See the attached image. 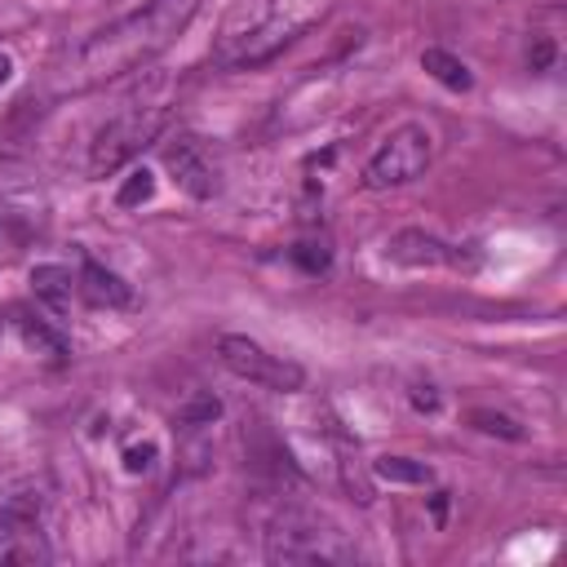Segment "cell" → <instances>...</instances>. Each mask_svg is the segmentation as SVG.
<instances>
[{"label":"cell","instance_id":"1","mask_svg":"<svg viewBox=\"0 0 567 567\" xmlns=\"http://www.w3.org/2000/svg\"><path fill=\"white\" fill-rule=\"evenodd\" d=\"M195 4L199 0H146L142 9H133V13L115 18L111 27L84 35L53 66V89L58 93H80V89H97L115 75H128V71L146 66L155 53H164L182 35Z\"/></svg>","mask_w":567,"mask_h":567},{"label":"cell","instance_id":"2","mask_svg":"<svg viewBox=\"0 0 567 567\" xmlns=\"http://www.w3.org/2000/svg\"><path fill=\"white\" fill-rule=\"evenodd\" d=\"M261 554L275 567H306V563L341 567V563H354L359 558L354 540L337 523H328L323 514H310V509H284V514H275V523L266 527Z\"/></svg>","mask_w":567,"mask_h":567},{"label":"cell","instance_id":"3","mask_svg":"<svg viewBox=\"0 0 567 567\" xmlns=\"http://www.w3.org/2000/svg\"><path fill=\"white\" fill-rule=\"evenodd\" d=\"M434 151H439L434 128L421 124V120H408V124L390 128L385 142L368 155V164H363V186H368V190L408 186V182H416V177L434 164Z\"/></svg>","mask_w":567,"mask_h":567},{"label":"cell","instance_id":"4","mask_svg":"<svg viewBox=\"0 0 567 567\" xmlns=\"http://www.w3.org/2000/svg\"><path fill=\"white\" fill-rule=\"evenodd\" d=\"M164 124H168V106H128V111L111 115V120L97 128L93 146H89V173H93V177L120 173V168H124L128 159H137L151 142H159Z\"/></svg>","mask_w":567,"mask_h":567},{"label":"cell","instance_id":"5","mask_svg":"<svg viewBox=\"0 0 567 567\" xmlns=\"http://www.w3.org/2000/svg\"><path fill=\"white\" fill-rule=\"evenodd\" d=\"M217 359L226 372H235L239 381L248 385H261V390H275V394H297L306 390V368L284 359V354H270L261 341L252 337H239V332H221L217 337Z\"/></svg>","mask_w":567,"mask_h":567},{"label":"cell","instance_id":"6","mask_svg":"<svg viewBox=\"0 0 567 567\" xmlns=\"http://www.w3.org/2000/svg\"><path fill=\"white\" fill-rule=\"evenodd\" d=\"M319 9H301V13H284V4L275 9V13H266L252 31H244L226 53H221V62L226 66H261V62H270L279 49H288L297 35H301V27L315 18Z\"/></svg>","mask_w":567,"mask_h":567},{"label":"cell","instance_id":"7","mask_svg":"<svg viewBox=\"0 0 567 567\" xmlns=\"http://www.w3.org/2000/svg\"><path fill=\"white\" fill-rule=\"evenodd\" d=\"M53 549L40 532V509L35 501L27 496H9L0 505V567L4 563H22V567H35V563H49Z\"/></svg>","mask_w":567,"mask_h":567},{"label":"cell","instance_id":"8","mask_svg":"<svg viewBox=\"0 0 567 567\" xmlns=\"http://www.w3.org/2000/svg\"><path fill=\"white\" fill-rule=\"evenodd\" d=\"M164 164H168L173 182H177L190 199H213V195L221 190L217 168H213V159L204 155V146H199L195 137H177V142H168V146H164Z\"/></svg>","mask_w":567,"mask_h":567},{"label":"cell","instance_id":"9","mask_svg":"<svg viewBox=\"0 0 567 567\" xmlns=\"http://www.w3.org/2000/svg\"><path fill=\"white\" fill-rule=\"evenodd\" d=\"M385 257L399 261V266H412V270H421V266H461V248L421 230V226L394 230L390 244H385Z\"/></svg>","mask_w":567,"mask_h":567},{"label":"cell","instance_id":"10","mask_svg":"<svg viewBox=\"0 0 567 567\" xmlns=\"http://www.w3.org/2000/svg\"><path fill=\"white\" fill-rule=\"evenodd\" d=\"M75 292L89 301V306H106V310H128L137 297H133V284H124L111 266L84 257L80 261V275H75Z\"/></svg>","mask_w":567,"mask_h":567},{"label":"cell","instance_id":"11","mask_svg":"<svg viewBox=\"0 0 567 567\" xmlns=\"http://www.w3.org/2000/svg\"><path fill=\"white\" fill-rule=\"evenodd\" d=\"M368 470H372V478L394 483V487H430V483H434V470H430L425 461H412V456H399V452L377 456Z\"/></svg>","mask_w":567,"mask_h":567},{"label":"cell","instance_id":"12","mask_svg":"<svg viewBox=\"0 0 567 567\" xmlns=\"http://www.w3.org/2000/svg\"><path fill=\"white\" fill-rule=\"evenodd\" d=\"M421 71H425V75H434V80H439L443 89H452V93H470V89H474V75H470V66H465L456 53L439 49V44L421 49Z\"/></svg>","mask_w":567,"mask_h":567},{"label":"cell","instance_id":"13","mask_svg":"<svg viewBox=\"0 0 567 567\" xmlns=\"http://www.w3.org/2000/svg\"><path fill=\"white\" fill-rule=\"evenodd\" d=\"M31 288H35V297H40L44 306L66 310V306H71V297H75V275H71L66 266L44 261V266H35V270H31Z\"/></svg>","mask_w":567,"mask_h":567},{"label":"cell","instance_id":"14","mask_svg":"<svg viewBox=\"0 0 567 567\" xmlns=\"http://www.w3.org/2000/svg\"><path fill=\"white\" fill-rule=\"evenodd\" d=\"M18 337H22L27 350L44 354L49 363H66V341H62V332H53L49 323H40V319H31V315H18Z\"/></svg>","mask_w":567,"mask_h":567},{"label":"cell","instance_id":"15","mask_svg":"<svg viewBox=\"0 0 567 567\" xmlns=\"http://www.w3.org/2000/svg\"><path fill=\"white\" fill-rule=\"evenodd\" d=\"M470 425L478 434H492V439H505V443H523L527 439L523 421H514L509 412H496V408H470Z\"/></svg>","mask_w":567,"mask_h":567},{"label":"cell","instance_id":"16","mask_svg":"<svg viewBox=\"0 0 567 567\" xmlns=\"http://www.w3.org/2000/svg\"><path fill=\"white\" fill-rule=\"evenodd\" d=\"M31 239V221L18 213V208H9V204H0V257H9V252H18L22 244Z\"/></svg>","mask_w":567,"mask_h":567},{"label":"cell","instance_id":"17","mask_svg":"<svg viewBox=\"0 0 567 567\" xmlns=\"http://www.w3.org/2000/svg\"><path fill=\"white\" fill-rule=\"evenodd\" d=\"M151 195H155V177H151V168H133V173L120 182L115 204H120V208H137V204H146Z\"/></svg>","mask_w":567,"mask_h":567},{"label":"cell","instance_id":"18","mask_svg":"<svg viewBox=\"0 0 567 567\" xmlns=\"http://www.w3.org/2000/svg\"><path fill=\"white\" fill-rule=\"evenodd\" d=\"M288 257L306 270V275H323L328 266H332V252H328V244H315V239H306V244H292L288 248Z\"/></svg>","mask_w":567,"mask_h":567},{"label":"cell","instance_id":"19","mask_svg":"<svg viewBox=\"0 0 567 567\" xmlns=\"http://www.w3.org/2000/svg\"><path fill=\"white\" fill-rule=\"evenodd\" d=\"M221 416V403L213 394H195L186 408H182V425H213Z\"/></svg>","mask_w":567,"mask_h":567},{"label":"cell","instance_id":"20","mask_svg":"<svg viewBox=\"0 0 567 567\" xmlns=\"http://www.w3.org/2000/svg\"><path fill=\"white\" fill-rule=\"evenodd\" d=\"M155 456H159V447H155L151 439H146V443H128V447H124V470H128V474H146V470L155 465Z\"/></svg>","mask_w":567,"mask_h":567},{"label":"cell","instance_id":"21","mask_svg":"<svg viewBox=\"0 0 567 567\" xmlns=\"http://www.w3.org/2000/svg\"><path fill=\"white\" fill-rule=\"evenodd\" d=\"M412 408L416 412H439V390L434 385H412Z\"/></svg>","mask_w":567,"mask_h":567},{"label":"cell","instance_id":"22","mask_svg":"<svg viewBox=\"0 0 567 567\" xmlns=\"http://www.w3.org/2000/svg\"><path fill=\"white\" fill-rule=\"evenodd\" d=\"M527 62H532V71H545V66L554 62V44H549V40L540 35V40H536V49L527 53Z\"/></svg>","mask_w":567,"mask_h":567},{"label":"cell","instance_id":"23","mask_svg":"<svg viewBox=\"0 0 567 567\" xmlns=\"http://www.w3.org/2000/svg\"><path fill=\"white\" fill-rule=\"evenodd\" d=\"M9 75H13V58H9V53H0V84H4Z\"/></svg>","mask_w":567,"mask_h":567}]
</instances>
